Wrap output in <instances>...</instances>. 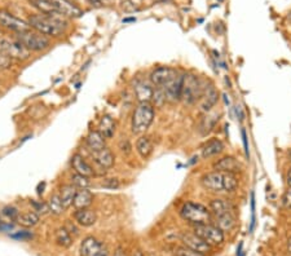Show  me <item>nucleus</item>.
Instances as JSON below:
<instances>
[{"label":"nucleus","instance_id":"nucleus-18","mask_svg":"<svg viewBox=\"0 0 291 256\" xmlns=\"http://www.w3.org/2000/svg\"><path fill=\"white\" fill-rule=\"evenodd\" d=\"M91 155L93 158V162L104 171L111 168L114 166V163H115L114 153L107 146H105L104 149L99 150V152H93V153H91Z\"/></svg>","mask_w":291,"mask_h":256},{"label":"nucleus","instance_id":"nucleus-3","mask_svg":"<svg viewBox=\"0 0 291 256\" xmlns=\"http://www.w3.org/2000/svg\"><path fill=\"white\" fill-rule=\"evenodd\" d=\"M180 216L192 225L209 224L212 220V215L209 207L202 203L192 202V201H188L181 206Z\"/></svg>","mask_w":291,"mask_h":256},{"label":"nucleus","instance_id":"nucleus-33","mask_svg":"<svg viewBox=\"0 0 291 256\" xmlns=\"http://www.w3.org/2000/svg\"><path fill=\"white\" fill-rule=\"evenodd\" d=\"M28 1H30V3L32 4V7H35L40 13L58 14L51 0H28Z\"/></svg>","mask_w":291,"mask_h":256},{"label":"nucleus","instance_id":"nucleus-22","mask_svg":"<svg viewBox=\"0 0 291 256\" xmlns=\"http://www.w3.org/2000/svg\"><path fill=\"white\" fill-rule=\"evenodd\" d=\"M115 129H117V123L114 121V118L107 114L103 115L99 122V126H97V131L101 133L104 139H113L115 135Z\"/></svg>","mask_w":291,"mask_h":256},{"label":"nucleus","instance_id":"nucleus-24","mask_svg":"<svg viewBox=\"0 0 291 256\" xmlns=\"http://www.w3.org/2000/svg\"><path fill=\"white\" fill-rule=\"evenodd\" d=\"M209 208L211 211V215H213L215 217L221 216L224 213L233 212V206L231 205V202L224 198L211 199Z\"/></svg>","mask_w":291,"mask_h":256},{"label":"nucleus","instance_id":"nucleus-41","mask_svg":"<svg viewBox=\"0 0 291 256\" xmlns=\"http://www.w3.org/2000/svg\"><path fill=\"white\" fill-rule=\"evenodd\" d=\"M251 221H250V233L254 231L255 229V224H256V202H255V193L251 192Z\"/></svg>","mask_w":291,"mask_h":256},{"label":"nucleus","instance_id":"nucleus-10","mask_svg":"<svg viewBox=\"0 0 291 256\" xmlns=\"http://www.w3.org/2000/svg\"><path fill=\"white\" fill-rule=\"evenodd\" d=\"M0 25L3 26L4 28H7V30L14 31L16 34L31 28L27 24V21H24L21 18L16 17V16H13V14L9 13L5 9H0Z\"/></svg>","mask_w":291,"mask_h":256},{"label":"nucleus","instance_id":"nucleus-36","mask_svg":"<svg viewBox=\"0 0 291 256\" xmlns=\"http://www.w3.org/2000/svg\"><path fill=\"white\" fill-rule=\"evenodd\" d=\"M30 206L32 207V211L38 215H46L47 212H50V208H48V205L47 202H43V201H35L32 199L30 201Z\"/></svg>","mask_w":291,"mask_h":256},{"label":"nucleus","instance_id":"nucleus-8","mask_svg":"<svg viewBox=\"0 0 291 256\" xmlns=\"http://www.w3.org/2000/svg\"><path fill=\"white\" fill-rule=\"evenodd\" d=\"M179 71L170 66H159L154 69L149 75V82L156 88H162L168 82H171L175 77H178Z\"/></svg>","mask_w":291,"mask_h":256},{"label":"nucleus","instance_id":"nucleus-42","mask_svg":"<svg viewBox=\"0 0 291 256\" xmlns=\"http://www.w3.org/2000/svg\"><path fill=\"white\" fill-rule=\"evenodd\" d=\"M241 136H242V142H243V150H245V154L247 158H250V146H249V136H247V132H246L245 128L241 129Z\"/></svg>","mask_w":291,"mask_h":256},{"label":"nucleus","instance_id":"nucleus-51","mask_svg":"<svg viewBox=\"0 0 291 256\" xmlns=\"http://www.w3.org/2000/svg\"><path fill=\"white\" fill-rule=\"evenodd\" d=\"M114 3V0H99L100 5H111Z\"/></svg>","mask_w":291,"mask_h":256},{"label":"nucleus","instance_id":"nucleus-47","mask_svg":"<svg viewBox=\"0 0 291 256\" xmlns=\"http://www.w3.org/2000/svg\"><path fill=\"white\" fill-rule=\"evenodd\" d=\"M119 149H121L122 153H125V154L131 153V144H130L128 139H126V145H123V144L119 141Z\"/></svg>","mask_w":291,"mask_h":256},{"label":"nucleus","instance_id":"nucleus-30","mask_svg":"<svg viewBox=\"0 0 291 256\" xmlns=\"http://www.w3.org/2000/svg\"><path fill=\"white\" fill-rule=\"evenodd\" d=\"M237 221H236V216L233 212H228L224 213L221 216L216 217V227L220 228L221 230L225 233V231H231L235 229Z\"/></svg>","mask_w":291,"mask_h":256},{"label":"nucleus","instance_id":"nucleus-19","mask_svg":"<svg viewBox=\"0 0 291 256\" xmlns=\"http://www.w3.org/2000/svg\"><path fill=\"white\" fill-rule=\"evenodd\" d=\"M224 149H225L224 142L220 139H217V137H212V139H210L209 141L203 144L202 149H201V155L205 159H210V158H213V156L220 155L224 152Z\"/></svg>","mask_w":291,"mask_h":256},{"label":"nucleus","instance_id":"nucleus-35","mask_svg":"<svg viewBox=\"0 0 291 256\" xmlns=\"http://www.w3.org/2000/svg\"><path fill=\"white\" fill-rule=\"evenodd\" d=\"M70 184H73L77 189H88L92 182H91V178H87V176H83V175L74 174L71 175L70 178Z\"/></svg>","mask_w":291,"mask_h":256},{"label":"nucleus","instance_id":"nucleus-27","mask_svg":"<svg viewBox=\"0 0 291 256\" xmlns=\"http://www.w3.org/2000/svg\"><path fill=\"white\" fill-rule=\"evenodd\" d=\"M136 150L142 159H148L154 150V144L149 136H140L136 141Z\"/></svg>","mask_w":291,"mask_h":256},{"label":"nucleus","instance_id":"nucleus-31","mask_svg":"<svg viewBox=\"0 0 291 256\" xmlns=\"http://www.w3.org/2000/svg\"><path fill=\"white\" fill-rule=\"evenodd\" d=\"M39 220H40V216L38 215V213H35L34 211H28V212L20 213L17 217V220H16V223L24 228H32L39 223Z\"/></svg>","mask_w":291,"mask_h":256},{"label":"nucleus","instance_id":"nucleus-6","mask_svg":"<svg viewBox=\"0 0 291 256\" xmlns=\"http://www.w3.org/2000/svg\"><path fill=\"white\" fill-rule=\"evenodd\" d=\"M193 231L195 234L201 237L205 242H207L211 247H217V246L223 245L225 235L224 231L216 225L211 224H201V225H193Z\"/></svg>","mask_w":291,"mask_h":256},{"label":"nucleus","instance_id":"nucleus-39","mask_svg":"<svg viewBox=\"0 0 291 256\" xmlns=\"http://www.w3.org/2000/svg\"><path fill=\"white\" fill-rule=\"evenodd\" d=\"M174 256H206L201 253H197L194 250L189 249V247H185V246H181V247H178V249L174 251Z\"/></svg>","mask_w":291,"mask_h":256},{"label":"nucleus","instance_id":"nucleus-1","mask_svg":"<svg viewBox=\"0 0 291 256\" xmlns=\"http://www.w3.org/2000/svg\"><path fill=\"white\" fill-rule=\"evenodd\" d=\"M27 24L35 31L46 36L58 38L64 35L68 28V21L61 14H31L27 18Z\"/></svg>","mask_w":291,"mask_h":256},{"label":"nucleus","instance_id":"nucleus-9","mask_svg":"<svg viewBox=\"0 0 291 256\" xmlns=\"http://www.w3.org/2000/svg\"><path fill=\"white\" fill-rule=\"evenodd\" d=\"M80 256H109V250L103 242L89 235L80 243Z\"/></svg>","mask_w":291,"mask_h":256},{"label":"nucleus","instance_id":"nucleus-37","mask_svg":"<svg viewBox=\"0 0 291 256\" xmlns=\"http://www.w3.org/2000/svg\"><path fill=\"white\" fill-rule=\"evenodd\" d=\"M152 101L154 102V105H153V106H156V107H162V106H163L164 103L167 102L166 95H164L163 89H160V88L154 89V95H153Z\"/></svg>","mask_w":291,"mask_h":256},{"label":"nucleus","instance_id":"nucleus-52","mask_svg":"<svg viewBox=\"0 0 291 256\" xmlns=\"http://www.w3.org/2000/svg\"><path fill=\"white\" fill-rule=\"evenodd\" d=\"M113 256H127V255H126V253L122 249H117Z\"/></svg>","mask_w":291,"mask_h":256},{"label":"nucleus","instance_id":"nucleus-7","mask_svg":"<svg viewBox=\"0 0 291 256\" xmlns=\"http://www.w3.org/2000/svg\"><path fill=\"white\" fill-rule=\"evenodd\" d=\"M0 52L7 54L11 60L16 61H26L31 56V52L22 43L18 42L17 39H8V38L0 39Z\"/></svg>","mask_w":291,"mask_h":256},{"label":"nucleus","instance_id":"nucleus-32","mask_svg":"<svg viewBox=\"0 0 291 256\" xmlns=\"http://www.w3.org/2000/svg\"><path fill=\"white\" fill-rule=\"evenodd\" d=\"M239 186L237 174H223V190L227 193L236 192Z\"/></svg>","mask_w":291,"mask_h":256},{"label":"nucleus","instance_id":"nucleus-14","mask_svg":"<svg viewBox=\"0 0 291 256\" xmlns=\"http://www.w3.org/2000/svg\"><path fill=\"white\" fill-rule=\"evenodd\" d=\"M53 7L56 8L57 13L62 17L68 18H79L83 16V11L75 3L70 0H51Z\"/></svg>","mask_w":291,"mask_h":256},{"label":"nucleus","instance_id":"nucleus-23","mask_svg":"<svg viewBox=\"0 0 291 256\" xmlns=\"http://www.w3.org/2000/svg\"><path fill=\"white\" fill-rule=\"evenodd\" d=\"M219 119H220V113H217V111L210 110L205 113V115L201 119V123H199L201 133L206 136L209 135L210 132H212L217 123H219Z\"/></svg>","mask_w":291,"mask_h":256},{"label":"nucleus","instance_id":"nucleus-11","mask_svg":"<svg viewBox=\"0 0 291 256\" xmlns=\"http://www.w3.org/2000/svg\"><path fill=\"white\" fill-rule=\"evenodd\" d=\"M181 242L184 243L185 247H189V249L194 250L197 253L203 254V255L211 253V250L213 249L207 242H205L201 237L195 234L194 231H185V233H183L181 234Z\"/></svg>","mask_w":291,"mask_h":256},{"label":"nucleus","instance_id":"nucleus-54","mask_svg":"<svg viewBox=\"0 0 291 256\" xmlns=\"http://www.w3.org/2000/svg\"><path fill=\"white\" fill-rule=\"evenodd\" d=\"M288 251H289V254L291 255V237L288 239Z\"/></svg>","mask_w":291,"mask_h":256},{"label":"nucleus","instance_id":"nucleus-29","mask_svg":"<svg viewBox=\"0 0 291 256\" xmlns=\"http://www.w3.org/2000/svg\"><path fill=\"white\" fill-rule=\"evenodd\" d=\"M77 190H78V189L75 188L73 184H65L61 186L58 194H60V198L61 201H62V205H64L65 210H68L69 207L73 206Z\"/></svg>","mask_w":291,"mask_h":256},{"label":"nucleus","instance_id":"nucleus-53","mask_svg":"<svg viewBox=\"0 0 291 256\" xmlns=\"http://www.w3.org/2000/svg\"><path fill=\"white\" fill-rule=\"evenodd\" d=\"M91 5H95V7H99L100 4H99V0H87Z\"/></svg>","mask_w":291,"mask_h":256},{"label":"nucleus","instance_id":"nucleus-12","mask_svg":"<svg viewBox=\"0 0 291 256\" xmlns=\"http://www.w3.org/2000/svg\"><path fill=\"white\" fill-rule=\"evenodd\" d=\"M219 101V91L216 89V87L212 83L203 85L202 95L199 99V107L201 110L207 113V111L212 110V107H215V105Z\"/></svg>","mask_w":291,"mask_h":256},{"label":"nucleus","instance_id":"nucleus-5","mask_svg":"<svg viewBox=\"0 0 291 256\" xmlns=\"http://www.w3.org/2000/svg\"><path fill=\"white\" fill-rule=\"evenodd\" d=\"M16 39L22 43L30 52H43L47 48H50L51 46V40L48 36L43 35V34L32 30V28L18 32L16 35Z\"/></svg>","mask_w":291,"mask_h":256},{"label":"nucleus","instance_id":"nucleus-26","mask_svg":"<svg viewBox=\"0 0 291 256\" xmlns=\"http://www.w3.org/2000/svg\"><path fill=\"white\" fill-rule=\"evenodd\" d=\"M85 145L88 146L91 153L93 152H99L106 146V140L104 139L99 131H91L85 137Z\"/></svg>","mask_w":291,"mask_h":256},{"label":"nucleus","instance_id":"nucleus-40","mask_svg":"<svg viewBox=\"0 0 291 256\" xmlns=\"http://www.w3.org/2000/svg\"><path fill=\"white\" fill-rule=\"evenodd\" d=\"M20 211H18V208H16L14 206H5L3 208V215L5 217H7L8 220L9 221H16L17 220L18 215H20Z\"/></svg>","mask_w":291,"mask_h":256},{"label":"nucleus","instance_id":"nucleus-16","mask_svg":"<svg viewBox=\"0 0 291 256\" xmlns=\"http://www.w3.org/2000/svg\"><path fill=\"white\" fill-rule=\"evenodd\" d=\"M133 92H135L136 100L139 102H152L154 88L150 82H146L145 79L136 78L133 82Z\"/></svg>","mask_w":291,"mask_h":256},{"label":"nucleus","instance_id":"nucleus-34","mask_svg":"<svg viewBox=\"0 0 291 256\" xmlns=\"http://www.w3.org/2000/svg\"><path fill=\"white\" fill-rule=\"evenodd\" d=\"M47 205H48L50 212L53 213V215H61V213L65 211V207L64 205H62V201H61L60 194H58V193L52 194L50 201L47 202Z\"/></svg>","mask_w":291,"mask_h":256},{"label":"nucleus","instance_id":"nucleus-49","mask_svg":"<svg viewBox=\"0 0 291 256\" xmlns=\"http://www.w3.org/2000/svg\"><path fill=\"white\" fill-rule=\"evenodd\" d=\"M237 256H245V253H243V242L239 243L237 249Z\"/></svg>","mask_w":291,"mask_h":256},{"label":"nucleus","instance_id":"nucleus-43","mask_svg":"<svg viewBox=\"0 0 291 256\" xmlns=\"http://www.w3.org/2000/svg\"><path fill=\"white\" fill-rule=\"evenodd\" d=\"M282 205H284L286 208H291V188L286 189V192L284 193V197H282Z\"/></svg>","mask_w":291,"mask_h":256},{"label":"nucleus","instance_id":"nucleus-48","mask_svg":"<svg viewBox=\"0 0 291 256\" xmlns=\"http://www.w3.org/2000/svg\"><path fill=\"white\" fill-rule=\"evenodd\" d=\"M235 110H236V115H237V118L239 119V122L243 121V119H245V111H243L241 105H237Z\"/></svg>","mask_w":291,"mask_h":256},{"label":"nucleus","instance_id":"nucleus-55","mask_svg":"<svg viewBox=\"0 0 291 256\" xmlns=\"http://www.w3.org/2000/svg\"><path fill=\"white\" fill-rule=\"evenodd\" d=\"M133 256H145V255H144V253H142V251L137 250V251H136V253L133 254Z\"/></svg>","mask_w":291,"mask_h":256},{"label":"nucleus","instance_id":"nucleus-17","mask_svg":"<svg viewBox=\"0 0 291 256\" xmlns=\"http://www.w3.org/2000/svg\"><path fill=\"white\" fill-rule=\"evenodd\" d=\"M181 83H183V75L179 74L178 77H175L171 82L167 83L164 87L160 89H163L164 95H166L167 102L175 103L179 102L181 99Z\"/></svg>","mask_w":291,"mask_h":256},{"label":"nucleus","instance_id":"nucleus-13","mask_svg":"<svg viewBox=\"0 0 291 256\" xmlns=\"http://www.w3.org/2000/svg\"><path fill=\"white\" fill-rule=\"evenodd\" d=\"M213 170L221 174H238L243 170V166L233 155H224L213 163Z\"/></svg>","mask_w":291,"mask_h":256},{"label":"nucleus","instance_id":"nucleus-45","mask_svg":"<svg viewBox=\"0 0 291 256\" xmlns=\"http://www.w3.org/2000/svg\"><path fill=\"white\" fill-rule=\"evenodd\" d=\"M30 237H32V234H30L28 231H17L16 234H12V238H16V239H27L30 238Z\"/></svg>","mask_w":291,"mask_h":256},{"label":"nucleus","instance_id":"nucleus-20","mask_svg":"<svg viewBox=\"0 0 291 256\" xmlns=\"http://www.w3.org/2000/svg\"><path fill=\"white\" fill-rule=\"evenodd\" d=\"M71 167L75 171V174L83 175V176H87V178H93L96 175L92 166L80 154H74L73 155V158H71Z\"/></svg>","mask_w":291,"mask_h":256},{"label":"nucleus","instance_id":"nucleus-2","mask_svg":"<svg viewBox=\"0 0 291 256\" xmlns=\"http://www.w3.org/2000/svg\"><path fill=\"white\" fill-rule=\"evenodd\" d=\"M154 117H156V110H154L153 103L139 102V105L135 107L133 114H132V133H135V135H144L149 129L150 126H152Z\"/></svg>","mask_w":291,"mask_h":256},{"label":"nucleus","instance_id":"nucleus-50","mask_svg":"<svg viewBox=\"0 0 291 256\" xmlns=\"http://www.w3.org/2000/svg\"><path fill=\"white\" fill-rule=\"evenodd\" d=\"M286 184H288L289 188H291V167L288 170V174H286Z\"/></svg>","mask_w":291,"mask_h":256},{"label":"nucleus","instance_id":"nucleus-21","mask_svg":"<svg viewBox=\"0 0 291 256\" xmlns=\"http://www.w3.org/2000/svg\"><path fill=\"white\" fill-rule=\"evenodd\" d=\"M74 220L79 227L88 228L96 224L97 221V215L96 212L91 208H80V210L74 211Z\"/></svg>","mask_w":291,"mask_h":256},{"label":"nucleus","instance_id":"nucleus-56","mask_svg":"<svg viewBox=\"0 0 291 256\" xmlns=\"http://www.w3.org/2000/svg\"><path fill=\"white\" fill-rule=\"evenodd\" d=\"M132 21H136V18H125V20H123V22H132Z\"/></svg>","mask_w":291,"mask_h":256},{"label":"nucleus","instance_id":"nucleus-44","mask_svg":"<svg viewBox=\"0 0 291 256\" xmlns=\"http://www.w3.org/2000/svg\"><path fill=\"white\" fill-rule=\"evenodd\" d=\"M65 228H66V229H68L69 231H70L71 234L73 235H78L79 234V229H78V227H77V225L74 224V223H71L70 220H68V223H66V224L64 225Z\"/></svg>","mask_w":291,"mask_h":256},{"label":"nucleus","instance_id":"nucleus-59","mask_svg":"<svg viewBox=\"0 0 291 256\" xmlns=\"http://www.w3.org/2000/svg\"><path fill=\"white\" fill-rule=\"evenodd\" d=\"M217 1H223V0H217Z\"/></svg>","mask_w":291,"mask_h":256},{"label":"nucleus","instance_id":"nucleus-58","mask_svg":"<svg viewBox=\"0 0 291 256\" xmlns=\"http://www.w3.org/2000/svg\"><path fill=\"white\" fill-rule=\"evenodd\" d=\"M3 224V220H1V219H0V225Z\"/></svg>","mask_w":291,"mask_h":256},{"label":"nucleus","instance_id":"nucleus-46","mask_svg":"<svg viewBox=\"0 0 291 256\" xmlns=\"http://www.w3.org/2000/svg\"><path fill=\"white\" fill-rule=\"evenodd\" d=\"M122 3H123V9H125V11L127 12L136 11L135 4H133V1H131V0H123Z\"/></svg>","mask_w":291,"mask_h":256},{"label":"nucleus","instance_id":"nucleus-57","mask_svg":"<svg viewBox=\"0 0 291 256\" xmlns=\"http://www.w3.org/2000/svg\"><path fill=\"white\" fill-rule=\"evenodd\" d=\"M70 1H73V3H77V1H78V0H70Z\"/></svg>","mask_w":291,"mask_h":256},{"label":"nucleus","instance_id":"nucleus-15","mask_svg":"<svg viewBox=\"0 0 291 256\" xmlns=\"http://www.w3.org/2000/svg\"><path fill=\"white\" fill-rule=\"evenodd\" d=\"M201 185L206 190L213 193L223 192V174L219 171H210L201 176Z\"/></svg>","mask_w":291,"mask_h":256},{"label":"nucleus","instance_id":"nucleus-28","mask_svg":"<svg viewBox=\"0 0 291 256\" xmlns=\"http://www.w3.org/2000/svg\"><path fill=\"white\" fill-rule=\"evenodd\" d=\"M54 242L62 249H69L73 242H74V235L65 227H61L54 230Z\"/></svg>","mask_w":291,"mask_h":256},{"label":"nucleus","instance_id":"nucleus-38","mask_svg":"<svg viewBox=\"0 0 291 256\" xmlns=\"http://www.w3.org/2000/svg\"><path fill=\"white\" fill-rule=\"evenodd\" d=\"M100 186L104 189H110V190H114V189H119V186H121V181H119V179L117 178H106V179H103V180L100 181Z\"/></svg>","mask_w":291,"mask_h":256},{"label":"nucleus","instance_id":"nucleus-25","mask_svg":"<svg viewBox=\"0 0 291 256\" xmlns=\"http://www.w3.org/2000/svg\"><path fill=\"white\" fill-rule=\"evenodd\" d=\"M93 202V193L89 190V189H79L77 190V194H75L74 202H73V206H74L75 210H80V208H88Z\"/></svg>","mask_w":291,"mask_h":256},{"label":"nucleus","instance_id":"nucleus-4","mask_svg":"<svg viewBox=\"0 0 291 256\" xmlns=\"http://www.w3.org/2000/svg\"><path fill=\"white\" fill-rule=\"evenodd\" d=\"M203 91V83L194 74L183 75L180 101L185 105H194L199 101Z\"/></svg>","mask_w":291,"mask_h":256}]
</instances>
